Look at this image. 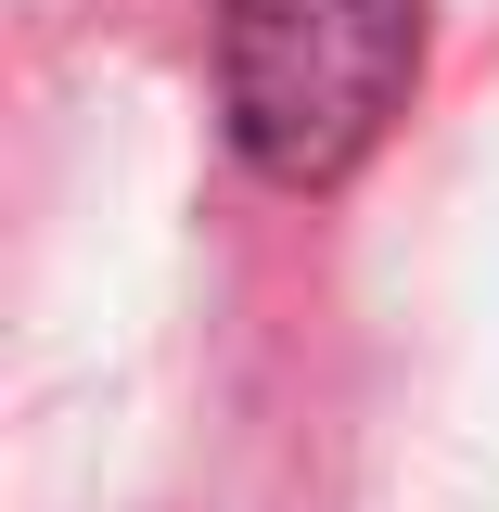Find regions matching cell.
Segmentation results:
<instances>
[{
  "label": "cell",
  "instance_id": "cell-1",
  "mask_svg": "<svg viewBox=\"0 0 499 512\" xmlns=\"http://www.w3.org/2000/svg\"><path fill=\"white\" fill-rule=\"evenodd\" d=\"M423 64V0H218L231 141L282 192H333Z\"/></svg>",
  "mask_w": 499,
  "mask_h": 512
}]
</instances>
